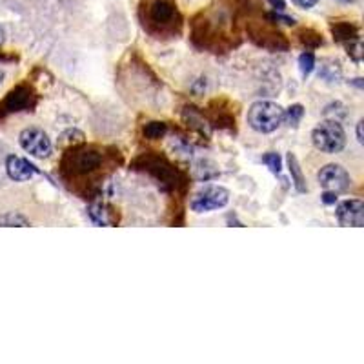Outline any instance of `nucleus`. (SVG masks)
Segmentation results:
<instances>
[{"mask_svg":"<svg viewBox=\"0 0 364 364\" xmlns=\"http://www.w3.org/2000/svg\"><path fill=\"white\" fill-rule=\"evenodd\" d=\"M270 18H272V20H277V22L286 24V26H293V24H295V20H293L291 17H284V15H279V13H272L270 15Z\"/></svg>","mask_w":364,"mask_h":364,"instance_id":"a211bd4d","label":"nucleus"},{"mask_svg":"<svg viewBox=\"0 0 364 364\" xmlns=\"http://www.w3.org/2000/svg\"><path fill=\"white\" fill-rule=\"evenodd\" d=\"M335 200H337V193H332V191H324V195H323L324 204H333Z\"/></svg>","mask_w":364,"mask_h":364,"instance_id":"aec40b11","label":"nucleus"},{"mask_svg":"<svg viewBox=\"0 0 364 364\" xmlns=\"http://www.w3.org/2000/svg\"><path fill=\"white\" fill-rule=\"evenodd\" d=\"M288 160V169H290V175H291V182H293V186L299 193H306L308 191V186H306V178L302 175V169L299 166V160L293 153H288L286 157Z\"/></svg>","mask_w":364,"mask_h":364,"instance_id":"f8f14e48","label":"nucleus"},{"mask_svg":"<svg viewBox=\"0 0 364 364\" xmlns=\"http://www.w3.org/2000/svg\"><path fill=\"white\" fill-rule=\"evenodd\" d=\"M6 172H8L9 178L15 182L31 181L35 175L41 173L35 164L29 162L24 157H17V155H9L8 159H6Z\"/></svg>","mask_w":364,"mask_h":364,"instance_id":"9d476101","label":"nucleus"},{"mask_svg":"<svg viewBox=\"0 0 364 364\" xmlns=\"http://www.w3.org/2000/svg\"><path fill=\"white\" fill-rule=\"evenodd\" d=\"M312 142L318 151L328 155L341 153L346 146V132L337 120H323L314 127Z\"/></svg>","mask_w":364,"mask_h":364,"instance_id":"7ed1b4c3","label":"nucleus"},{"mask_svg":"<svg viewBox=\"0 0 364 364\" xmlns=\"http://www.w3.org/2000/svg\"><path fill=\"white\" fill-rule=\"evenodd\" d=\"M337 2H344L346 4V2H350V0H337Z\"/></svg>","mask_w":364,"mask_h":364,"instance_id":"393cba45","label":"nucleus"},{"mask_svg":"<svg viewBox=\"0 0 364 364\" xmlns=\"http://www.w3.org/2000/svg\"><path fill=\"white\" fill-rule=\"evenodd\" d=\"M262 164H266V166H268V169L273 173V175H279V173H281V169H282L281 155L275 153V151H270V153L262 155Z\"/></svg>","mask_w":364,"mask_h":364,"instance_id":"dca6fc26","label":"nucleus"},{"mask_svg":"<svg viewBox=\"0 0 364 364\" xmlns=\"http://www.w3.org/2000/svg\"><path fill=\"white\" fill-rule=\"evenodd\" d=\"M270 6H272L273 9H277V11H282V9L286 8V2L284 0H268Z\"/></svg>","mask_w":364,"mask_h":364,"instance_id":"412c9836","label":"nucleus"},{"mask_svg":"<svg viewBox=\"0 0 364 364\" xmlns=\"http://www.w3.org/2000/svg\"><path fill=\"white\" fill-rule=\"evenodd\" d=\"M335 217L341 226L363 227L364 226V202L359 199L342 200L337 206Z\"/></svg>","mask_w":364,"mask_h":364,"instance_id":"1a4fd4ad","label":"nucleus"},{"mask_svg":"<svg viewBox=\"0 0 364 364\" xmlns=\"http://www.w3.org/2000/svg\"><path fill=\"white\" fill-rule=\"evenodd\" d=\"M2 41H4V29L0 26V44H2Z\"/></svg>","mask_w":364,"mask_h":364,"instance_id":"5701e85b","label":"nucleus"},{"mask_svg":"<svg viewBox=\"0 0 364 364\" xmlns=\"http://www.w3.org/2000/svg\"><path fill=\"white\" fill-rule=\"evenodd\" d=\"M29 224L31 223L22 214H17V211L0 215V227H27Z\"/></svg>","mask_w":364,"mask_h":364,"instance_id":"ddd939ff","label":"nucleus"},{"mask_svg":"<svg viewBox=\"0 0 364 364\" xmlns=\"http://www.w3.org/2000/svg\"><path fill=\"white\" fill-rule=\"evenodd\" d=\"M302 117H304V108L300 104H293L288 109H284V122H286L288 126L297 127Z\"/></svg>","mask_w":364,"mask_h":364,"instance_id":"4468645a","label":"nucleus"},{"mask_svg":"<svg viewBox=\"0 0 364 364\" xmlns=\"http://www.w3.org/2000/svg\"><path fill=\"white\" fill-rule=\"evenodd\" d=\"M88 217L95 226H113L117 223L113 209L109 206L102 204V202H95L88 208Z\"/></svg>","mask_w":364,"mask_h":364,"instance_id":"9b49d317","label":"nucleus"},{"mask_svg":"<svg viewBox=\"0 0 364 364\" xmlns=\"http://www.w3.org/2000/svg\"><path fill=\"white\" fill-rule=\"evenodd\" d=\"M230 202V191L223 186H206L197 191L190 206L195 214H208L214 209H220Z\"/></svg>","mask_w":364,"mask_h":364,"instance_id":"423d86ee","label":"nucleus"},{"mask_svg":"<svg viewBox=\"0 0 364 364\" xmlns=\"http://www.w3.org/2000/svg\"><path fill=\"white\" fill-rule=\"evenodd\" d=\"M357 141H359V144H363L364 139H363V120H359L357 122Z\"/></svg>","mask_w":364,"mask_h":364,"instance_id":"4be33fe9","label":"nucleus"},{"mask_svg":"<svg viewBox=\"0 0 364 364\" xmlns=\"http://www.w3.org/2000/svg\"><path fill=\"white\" fill-rule=\"evenodd\" d=\"M299 69L302 73V77H308L309 73L315 69V55L312 51H304L299 57Z\"/></svg>","mask_w":364,"mask_h":364,"instance_id":"2eb2a0df","label":"nucleus"},{"mask_svg":"<svg viewBox=\"0 0 364 364\" xmlns=\"http://www.w3.org/2000/svg\"><path fill=\"white\" fill-rule=\"evenodd\" d=\"M164 133H166V124L164 122H150L144 126V135L148 136V139H151V141L160 139Z\"/></svg>","mask_w":364,"mask_h":364,"instance_id":"f3484780","label":"nucleus"},{"mask_svg":"<svg viewBox=\"0 0 364 364\" xmlns=\"http://www.w3.org/2000/svg\"><path fill=\"white\" fill-rule=\"evenodd\" d=\"M178 22L181 17L175 0H144L142 24L150 33L157 36L175 33V26H178Z\"/></svg>","mask_w":364,"mask_h":364,"instance_id":"f257e3e1","label":"nucleus"},{"mask_svg":"<svg viewBox=\"0 0 364 364\" xmlns=\"http://www.w3.org/2000/svg\"><path fill=\"white\" fill-rule=\"evenodd\" d=\"M2 80H4V71H0V84H2Z\"/></svg>","mask_w":364,"mask_h":364,"instance_id":"b1692460","label":"nucleus"},{"mask_svg":"<svg viewBox=\"0 0 364 364\" xmlns=\"http://www.w3.org/2000/svg\"><path fill=\"white\" fill-rule=\"evenodd\" d=\"M18 144L26 153H29L35 159H48L53 151L51 139L41 127H26L18 135Z\"/></svg>","mask_w":364,"mask_h":364,"instance_id":"39448f33","label":"nucleus"},{"mask_svg":"<svg viewBox=\"0 0 364 364\" xmlns=\"http://www.w3.org/2000/svg\"><path fill=\"white\" fill-rule=\"evenodd\" d=\"M297 8H302V9H312L314 6H317L318 0H291Z\"/></svg>","mask_w":364,"mask_h":364,"instance_id":"6ab92c4d","label":"nucleus"},{"mask_svg":"<svg viewBox=\"0 0 364 364\" xmlns=\"http://www.w3.org/2000/svg\"><path fill=\"white\" fill-rule=\"evenodd\" d=\"M104 155L102 151L91 146H84V148H75L66 159V168L69 169L71 175L78 177V175H88L93 173L102 166Z\"/></svg>","mask_w":364,"mask_h":364,"instance_id":"20e7f679","label":"nucleus"},{"mask_svg":"<svg viewBox=\"0 0 364 364\" xmlns=\"http://www.w3.org/2000/svg\"><path fill=\"white\" fill-rule=\"evenodd\" d=\"M318 184L324 191H332V193H342L348 191L351 186L350 173L342 168L341 164H326L321 168L317 175Z\"/></svg>","mask_w":364,"mask_h":364,"instance_id":"0eeeda50","label":"nucleus"},{"mask_svg":"<svg viewBox=\"0 0 364 364\" xmlns=\"http://www.w3.org/2000/svg\"><path fill=\"white\" fill-rule=\"evenodd\" d=\"M246 120L257 133H273L284 124V108L272 100H259L250 106Z\"/></svg>","mask_w":364,"mask_h":364,"instance_id":"f03ea898","label":"nucleus"},{"mask_svg":"<svg viewBox=\"0 0 364 364\" xmlns=\"http://www.w3.org/2000/svg\"><path fill=\"white\" fill-rule=\"evenodd\" d=\"M35 106V93L31 88L18 86L13 91H9L4 102L0 104V117L9 113H18L24 109H29Z\"/></svg>","mask_w":364,"mask_h":364,"instance_id":"6e6552de","label":"nucleus"}]
</instances>
